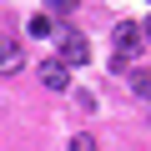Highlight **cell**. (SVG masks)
<instances>
[{
  "label": "cell",
  "instance_id": "6da1fadb",
  "mask_svg": "<svg viewBox=\"0 0 151 151\" xmlns=\"http://www.w3.org/2000/svg\"><path fill=\"white\" fill-rule=\"evenodd\" d=\"M55 60H60L65 70H70V65H86V60H91L86 35H81V30H60V55H55Z\"/></svg>",
  "mask_w": 151,
  "mask_h": 151
},
{
  "label": "cell",
  "instance_id": "7a4b0ae2",
  "mask_svg": "<svg viewBox=\"0 0 151 151\" xmlns=\"http://www.w3.org/2000/svg\"><path fill=\"white\" fill-rule=\"evenodd\" d=\"M136 45H141L136 20H121V25H116V60H111V65H116V70H126V60H131V50H136Z\"/></svg>",
  "mask_w": 151,
  "mask_h": 151
},
{
  "label": "cell",
  "instance_id": "3957f363",
  "mask_svg": "<svg viewBox=\"0 0 151 151\" xmlns=\"http://www.w3.org/2000/svg\"><path fill=\"white\" fill-rule=\"evenodd\" d=\"M25 65V50H20V40L15 35H0V76H15Z\"/></svg>",
  "mask_w": 151,
  "mask_h": 151
},
{
  "label": "cell",
  "instance_id": "277c9868",
  "mask_svg": "<svg viewBox=\"0 0 151 151\" xmlns=\"http://www.w3.org/2000/svg\"><path fill=\"white\" fill-rule=\"evenodd\" d=\"M40 86H50V91H65V86H70V70H65L60 60H40Z\"/></svg>",
  "mask_w": 151,
  "mask_h": 151
},
{
  "label": "cell",
  "instance_id": "5b68a950",
  "mask_svg": "<svg viewBox=\"0 0 151 151\" xmlns=\"http://www.w3.org/2000/svg\"><path fill=\"white\" fill-rule=\"evenodd\" d=\"M126 81H131V96H141V101H151V70H131Z\"/></svg>",
  "mask_w": 151,
  "mask_h": 151
},
{
  "label": "cell",
  "instance_id": "8992f818",
  "mask_svg": "<svg viewBox=\"0 0 151 151\" xmlns=\"http://www.w3.org/2000/svg\"><path fill=\"white\" fill-rule=\"evenodd\" d=\"M70 151H101V146H96L91 131H81V136H70Z\"/></svg>",
  "mask_w": 151,
  "mask_h": 151
},
{
  "label": "cell",
  "instance_id": "52a82bcc",
  "mask_svg": "<svg viewBox=\"0 0 151 151\" xmlns=\"http://www.w3.org/2000/svg\"><path fill=\"white\" fill-rule=\"evenodd\" d=\"M55 25H50V15H30V35H50Z\"/></svg>",
  "mask_w": 151,
  "mask_h": 151
},
{
  "label": "cell",
  "instance_id": "ba28073f",
  "mask_svg": "<svg viewBox=\"0 0 151 151\" xmlns=\"http://www.w3.org/2000/svg\"><path fill=\"white\" fill-rule=\"evenodd\" d=\"M76 5H81V0H50V10H55V15H70Z\"/></svg>",
  "mask_w": 151,
  "mask_h": 151
},
{
  "label": "cell",
  "instance_id": "9c48e42d",
  "mask_svg": "<svg viewBox=\"0 0 151 151\" xmlns=\"http://www.w3.org/2000/svg\"><path fill=\"white\" fill-rule=\"evenodd\" d=\"M136 30H141V40H151V15H146V20H141Z\"/></svg>",
  "mask_w": 151,
  "mask_h": 151
}]
</instances>
